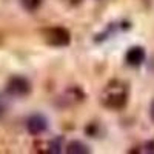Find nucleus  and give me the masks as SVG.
Masks as SVG:
<instances>
[{"instance_id": "nucleus-1", "label": "nucleus", "mask_w": 154, "mask_h": 154, "mask_svg": "<svg viewBox=\"0 0 154 154\" xmlns=\"http://www.w3.org/2000/svg\"><path fill=\"white\" fill-rule=\"evenodd\" d=\"M126 103V89L125 86H119L117 82L109 85L103 93V105L111 109H120Z\"/></svg>"}, {"instance_id": "nucleus-2", "label": "nucleus", "mask_w": 154, "mask_h": 154, "mask_svg": "<svg viewBox=\"0 0 154 154\" xmlns=\"http://www.w3.org/2000/svg\"><path fill=\"white\" fill-rule=\"evenodd\" d=\"M45 38L53 46H66L71 42V34L68 29L62 26H54L45 31Z\"/></svg>"}, {"instance_id": "nucleus-3", "label": "nucleus", "mask_w": 154, "mask_h": 154, "mask_svg": "<svg viewBox=\"0 0 154 154\" xmlns=\"http://www.w3.org/2000/svg\"><path fill=\"white\" fill-rule=\"evenodd\" d=\"M6 91L11 96H16V97H22V96H26L31 93V83L28 79L20 75H14L8 80L6 85Z\"/></svg>"}, {"instance_id": "nucleus-4", "label": "nucleus", "mask_w": 154, "mask_h": 154, "mask_svg": "<svg viewBox=\"0 0 154 154\" xmlns=\"http://www.w3.org/2000/svg\"><path fill=\"white\" fill-rule=\"evenodd\" d=\"M46 128H48V120H46L45 116H42V114H32L31 117L26 120V130L32 136L42 134Z\"/></svg>"}, {"instance_id": "nucleus-5", "label": "nucleus", "mask_w": 154, "mask_h": 154, "mask_svg": "<svg viewBox=\"0 0 154 154\" xmlns=\"http://www.w3.org/2000/svg\"><path fill=\"white\" fill-rule=\"evenodd\" d=\"M143 60H145V51H143V48H140V46H133L126 53V62L130 63V65H133V66L140 65Z\"/></svg>"}, {"instance_id": "nucleus-6", "label": "nucleus", "mask_w": 154, "mask_h": 154, "mask_svg": "<svg viewBox=\"0 0 154 154\" xmlns=\"http://www.w3.org/2000/svg\"><path fill=\"white\" fill-rule=\"evenodd\" d=\"M66 152H69V154H86V152H89V148L85 143L79 142V140H72V142H69L68 146H66Z\"/></svg>"}, {"instance_id": "nucleus-7", "label": "nucleus", "mask_w": 154, "mask_h": 154, "mask_svg": "<svg viewBox=\"0 0 154 154\" xmlns=\"http://www.w3.org/2000/svg\"><path fill=\"white\" fill-rule=\"evenodd\" d=\"M22 6L26 9V11H35L38 6H40L42 0H20Z\"/></svg>"}, {"instance_id": "nucleus-8", "label": "nucleus", "mask_w": 154, "mask_h": 154, "mask_svg": "<svg viewBox=\"0 0 154 154\" xmlns=\"http://www.w3.org/2000/svg\"><path fill=\"white\" fill-rule=\"evenodd\" d=\"M5 108H6L5 100H3V97H2V96H0V116H2V114L5 112Z\"/></svg>"}, {"instance_id": "nucleus-9", "label": "nucleus", "mask_w": 154, "mask_h": 154, "mask_svg": "<svg viewBox=\"0 0 154 154\" xmlns=\"http://www.w3.org/2000/svg\"><path fill=\"white\" fill-rule=\"evenodd\" d=\"M149 117H151V120L154 122V102L151 103V108H149Z\"/></svg>"}]
</instances>
